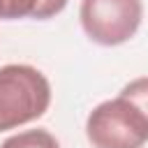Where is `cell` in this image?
Wrapping results in <instances>:
<instances>
[{
	"label": "cell",
	"instance_id": "obj_1",
	"mask_svg": "<svg viewBox=\"0 0 148 148\" xmlns=\"http://www.w3.org/2000/svg\"><path fill=\"white\" fill-rule=\"evenodd\" d=\"M51 104V83L32 65L0 67V132L42 118Z\"/></svg>",
	"mask_w": 148,
	"mask_h": 148
},
{
	"label": "cell",
	"instance_id": "obj_2",
	"mask_svg": "<svg viewBox=\"0 0 148 148\" xmlns=\"http://www.w3.org/2000/svg\"><path fill=\"white\" fill-rule=\"evenodd\" d=\"M92 148H143L148 143V116L125 95L97 104L86 120Z\"/></svg>",
	"mask_w": 148,
	"mask_h": 148
},
{
	"label": "cell",
	"instance_id": "obj_3",
	"mask_svg": "<svg viewBox=\"0 0 148 148\" xmlns=\"http://www.w3.org/2000/svg\"><path fill=\"white\" fill-rule=\"evenodd\" d=\"M83 32L102 46H118L132 39L143 18L141 0H81Z\"/></svg>",
	"mask_w": 148,
	"mask_h": 148
},
{
	"label": "cell",
	"instance_id": "obj_4",
	"mask_svg": "<svg viewBox=\"0 0 148 148\" xmlns=\"http://www.w3.org/2000/svg\"><path fill=\"white\" fill-rule=\"evenodd\" d=\"M67 0H0V18L16 21V18H37L46 21L65 9Z\"/></svg>",
	"mask_w": 148,
	"mask_h": 148
},
{
	"label": "cell",
	"instance_id": "obj_5",
	"mask_svg": "<svg viewBox=\"0 0 148 148\" xmlns=\"http://www.w3.org/2000/svg\"><path fill=\"white\" fill-rule=\"evenodd\" d=\"M0 148H60V143L49 130H25L5 139Z\"/></svg>",
	"mask_w": 148,
	"mask_h": 148
},
{
	"label": "cell",
	"instance_id": "obj_6",
	"mask_svg": "<svg viewBox=\"0 0 148 148\" xmlns=\"http://www.w3.org/2000/svg\"><path fill=\"white\" fill-rule=\"evenodd\" d=\"M120 95L130 97V99H132V102L148 116V76H141V79L130 81L127 86H123Z\"/></svg>",
	"mask_w": 148,
	"mask_h": 148
}]
</instances>
